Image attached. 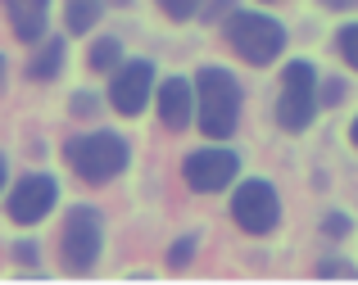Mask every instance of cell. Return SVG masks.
I'll return each mask as SVG.
<instances>
[{
    "label": "cell",
    "mask_w": 358,
    "mask_h": 285,
    "mask_svg": "<svg viewBox=\"0 0 358 285\" xmlns=\"http://www.w3.org/2000/svg\"><path fill=\"white\" fill-rule=\"evenodd\" d=\"M64 163L73 168V177H82L87 186H105L114 182L118 173H127L131 163V145L127 136H118V131H82V136H73L69 145H64Z\"/></svg>",
    "instance_id": "1"
},
{
    "label": "cell",
    "mask_w": 358,
    "mask_h": 285,
    "mask_svg": "<svg viewBox=\"0 0 358 285\" xmlns=\"http://www.w3.org/2000/svg\"><path fill=\"white\" fill-rule=\"evenodd\" d=\"M195 118L209 140H227L241 122V87L227 68H200L195 73Z\"/></svg>",
    "instance_id": "2"
},
{
    "label": "cell",
    "mask_w": 358,
    "mask_h": 285,
    "mask_svg": "<svg viewBox=\"0 0 358 285\" xmlns=\"http://www.w3.org/2000/svg\"><path fill=\"white\" fill-rule=\"evenodd\" d=\"M227 41L245 64H272L281 54V45H286V32H281L277 18L241 9V14L227 18Z\"/></svg>",
    "instance_id": "3"
},
{
    "label": "cell",
    "mask_w": 358,
    "mask_h": 285,
    "mask_svg": "<svg viewBox=\"0 0 358 285\" xmlns=\"http://www.w3.org/2000/svg\"><path fill=\"white\" fill-rule=\"evenodd\" d=\"M105 244V222L91 204H78L64 213V231H59V249H64V268L69 272H91Z\"/></svg>",
    "instance_id": "4"
},
{
    "label": "cell",
    "mask_w": 358,
    "mask_h": 285,
    "mask_svg": "<svg viewBox=\"0 0 358 285\" xmlns=\"http://www.w3.org/2000/svg\"><path fill=\"white\" fill-rule=\"evenodd\" d=\"M317 113V73L313 64L295 59L281 73V100H277V122L286 131H304Z\"/></svg>",
    "instance_id": "5"
},
{
    "label": "cell",
    "mask_w": 358,
    "mask_h": 285,
    "mask_svg": "<svg viewBox=\"0 0 358 285\" xmlns=\"http://www.w3.org/2000/svg\"><path fill=\"white\" fill-rule=\"evenodd\" d=\"M55 204H59V182H55L50 173H27V177H18V182L9 186L5 217L14 226H36V222H45V217L55 213Z\"/></svg>",
    "instance_id": "6"
},
{
    "label": "cell",
    "mask_w": 358,
    "mask_h": 285,
    "mask_svg": "<svg viewBox=\"0 0 358 285\" xmlns=\"http://www.w3.org/2000/svg\"><path fill=\"white\" fill-rule=\"evenodd\" d=\"M155 95V64L150 59H122L109 78V104L122 118H136Z\"/></svg>",
    "instance_id": "7"
},
{
    "label": "cell",
    "mask_w": 358,
    "mask_h": 285,
    "mask_svg": "<svg viewBox=\"0 0 358 285\" xmlns=\"http://www.w3.org/2000/svg\"><path fill=\"white\" fill-rule=\"evenodd\" d=\"M231 217H236L241 231H250V235H268L272 226L281 222L277 190H272L268 182H245L236 195H231Z\"/></svg>",
    "instance_id": "8"
},
{
    "label": "cell",
    "mask_w": 358,
    "mask_h": 285,
    "mask_svg": "<svg viewBox=\"0 0 358 285\" xmlns=\"http://www.w3.org/2000/svg\"><path fill=\"white\" fill-rule=\"evenodd\" d=\"M236 173H241V159L231 154V149H218V145H209V149H195V154H186V163H182V177H186V186H191V190H200V195H213V190H227Z\"/></svg>",
    "instance_id": "9"
},
{
    "label": "cell",
    "mask_w": 358,
    "mask_h": 285,
    "mask_svg": "<svg viewBox=\"0 0 358 285\" xmlns=\"http://www.w3.org/2000/svg\"><path fill=\"white\" fill-rule=\"evenodd\" d=\"M0 14H5L9 32L23 45H36L50 27V0H0Z\"/></svg>",
    "instance_id": "10"
},
{
    "label": "cell",
    "mask_w": 358,
    "mask_h": 285,
    "mask_svg": "<svg viewBox=\"0 0 358 285\" xmlns=\"http://www.w3.org/2000/svg\"><path fill=\"white\" fill-rule=\"evenodd\" d=\"M155 104H159V122H164L168 131H182V127H191V118H195V87L186 78H168L164 87L155 91Z\"/></svg>",
    "instance_id": "11"
},
{
    "label": "cell",
    "mask_w": 358,
    "mask_h": 285,
    "mask_svg": "<svg viewBox=\"0 0 358 285\" xmlns=\"http://www.w3.org/2000/svg\"><path fill=\"white\" fill-rule=\"evenodd\" d=\"M64 59H69L64 36H41L36 50H32V59H27V78H32V82H55L64 73Z\"/></svg>",
    "instance_id": "12"
},
{
    "label": "cell",
    "mask_w": 358,
    "mask_h": 285,
    "mask_svg": "<svg viewBox=\"0 0 358 285\" xmlns=\"http://www.w3.org/2000/svg\"><path fill=\"white\" fill-rule=\"evenodd\" d=\"M105 14V0H64V27L73 36H87Z\"/></svg>",
    "instance_id": "13"
},
{
    "label": "cell",
    "mask_w": 358,
    "mask_h": 285,
    "mask_svg": "<svg viewBox=\"0 0 358 285\" xmlns=\"http://www.w3.org/2000/svg\"><path fill=\"white\" fill-rule=\"evenodd\" d=\"M122 64V41L118 36H100V41H91L87 50V68L91 73H114Z\"/></svg>",
    "instance_id": "14"
},
{
    "label": "cell",
    "mask_w": 358,
    "mask_h": 285,
    "mask_svg": "<svg viewBox=\"0 0 358 285\" xmlns=\"http://www.w3.org/2000/svg\"><path fill=\"white\" fill-rule=\"evenodd\" d=\"M159 9H164L173 23H186V18L200 14V0H159Z\"/></svg>",
    "instance_id": "15"
},
{
    "label": "cell",
    "mask_w": 358,
    "mask_h": 285,
    "mask_svg": "<svg viewBox=\"0 0 358 285\" xmlns=\"http://www.w3.org/2000/svg\"><path fill=\"white\" fill-rule=\"evenodd\" d=\"M336 50L345 54V64H354V68H358V23L341 27V36H336Z\"/></svg>",
    "instance_id": "16"
},
{
    "label": "cell",
    "mask_w": 358,
    "mask_h": 285,
    "mask_svg": "<svg viewBox=\"0 0 358 285\" xmlns=\"http://www.w3.org/2000/svg\"><path fill=\"white\" fill-rule=\"evenodd\" d=\"M69 109H73V118H91V113L100 109V100H96L91 91H78V95L69 100Z\"/></svg>",
    "instance_id": "17"
},
{
    "label": "cell",
    "mask_w": 358,
    "mask_h": 285,
    "mask_svg": "<svg viewBox=\"0 0 358 285\" xmlns=\"http://www.w3.org/2000/svg\"><path fill=\"white\" fill-rule=\"evenodd\" d=\"M191 254H195V235H182V240L168 249V263H173V268H186V263H191Z\"/></svg>",
    "instance_id": "18"
},
{
    "label": "cell",
    "mask_w": 358,
    "mask_h": 285,
    "mask_svg": "<svg viewBox=\"0 0 358 285\" xmlns=\"http://www.w3.org/2000/svg\"><path fill=\"white\" fill-rule=\"evenodd\" d=\"M14 263L18 268H36V240H18L14 244Z\"/></svg>",
    "instance_id": "19"
},
{
    "label": "cell",
    "mask_w": 358,
    "mask_h": 285,
    "mask_svg": "<svg viewBox=\"0 0 358 285\" xmlns=\"http://www.w3.org/2000/svg\"><path fill=\"white\" fill-rule=\"evenodd\" d=\"M317 272H322V277H354V268H350V263H322Z\"/></svg>",
    "instance_id": "20"
},
{
    "label": "cell",
    "mask_w": 358,
    "mask_h": 285,
    "mask_svg": "<svg viewBox=\"0 0 358 285\" xmlns=\"http://www.w3.org/2000/svg\"><path fill=\"white\" fill-rule=\"evenodd\" d=\"M345 231H350V217H341V213L327 217V235H345Z\"/></svg>",
    "instance_id": "21"
},
{
    "label": "cell",
    "mask_w": 358,
    "mask_h": 285,
    "mask_svg": "<svg viewBox=\"0 0 358 285\" xmlns=\"http://www.w3.org/2000/svg\"><path fill=\"white\" fill-rule=\"evenodd\" d=\"M5 186H9V159L0 154V195H5Z\"/></svg>",
    "instance_id": "22"
},
{
    "label": "cell",
    "mask_w": 358,
    "mask_h": 285,
    "mask_svg": "<svg viewBox=\"0 0 358 285\" xmlns=\"http://www.w3.org/2000/svg\"><path fill=\"white\" fill-rule=\"evenodd\" d=\"M322 5H331V9H350V5H358V0H322Z\"/></svg>",
    "instance_id": "23"
},
{
    "label": "cell",
    "mask_w": 358,
    "mask_h": 285,
    "mask_svg": "<svg viewBox=\"0 0 358 285\" xmlns=\"http://www.w3.org/2000/svg\"><path fill=\"white\" fill-rule=\"evenodd\" d=\"M5 78H9V59L0 54V87H5Z\"/></svg>",
    "instance_id": "24"
},
{
    "label": "cell",
    "mask_w": 358,
    "mask_h": 285,
    "mask_svg": "<svg viewBox=\"0 0 358 285\" xmlns=\"http://www.w3.org/2000/svg\"><path fill=\"white\" fill-rule=\"evenodd\" d=\"M350 136H354V145H358V118H354V127H350Z\"/></svg>",
    "instance_id": "25"
}]
</instances>
